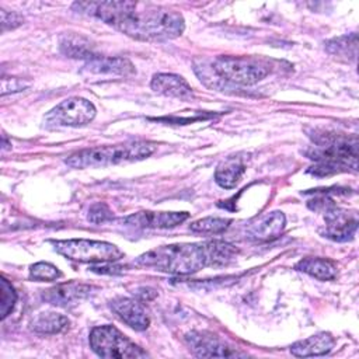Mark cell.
Listing matches in <instances>:
<instances>
[{"label": "cell", "instance_id": "f1b7e54d", "mask_svg": "<svg viewBox=\"0 0 359 359\" xmlns=\"http://www.w3.org/2000/svg\"><path fill=\"white\" fill-rule=\"evenodd\" d=\"M136 296L140 300H151L157 296V292L154 289H150V287H140V289H137Z\"/></svg>", "mask_w": 359, "mask_h": 359}, {"label": "cell", "instance_id": "cb8c5ba5", "mask_svg": "<svg viewBox=\"0 0 359 359\" xmlns=\"http://www.w3.org/2000/svg\"><path fill=\"white\" fill-rule=\"evenodd\" d=\"M0 316L1 318H6L14 309L15 300H17V293L14 290V287L11 286V283L1 278L0 279Z\"/></svg>", "mask_w": 359, "mask_h": 359}, {"label": "cell", "instance_id": "8fae6325", "mask_svg": "<svg viewBox=\"0 0 359 359\" xmlns=\"http://www.w3.org/2000/svg\"><path fill=\"white\" fill-rule=\"evenodd\" d=\"M189 217L188 212H151L142 210L126 216L122 223L136 229H172Z\"/></svg>", "mask_w": 359, "mask_h": 359}, {"label": "cell", "instance_id": "5bb4252c", "mask_svg": "<svg viewBox=\"0 0 359 359\" xmlns=\"http://www.w3.org/2000/svg\"><path fill=\"white\" fill-rule=\"evenodd\" d=\"M91 290H93V286L79 283V282L60 283L48 290H43L42 299L53 306L67 307L87 297L91 293Z\"/></svg>", "mask_w": 359, "mask_h": 359}, {"label": "cell", "instance_id": "d6986e66", "mask_svg": "<svg viewBox=\"0 0 359 359\" xmlns=\"http://www.w3.org/2000/svg\"><path fill=\"white\" fill-rule=\"evenodd\" d=\"M59 46H60V50L69 57L86 59L87 62L98 57V55L94 52L91 42L79 34L70 32V34L62 35Z\"/></svg>", "mask_w": 359, "mask_h": 359}, {"label": "cell", "instance_id": "6da1fadb", "mask_svg": "<svg viewBox=\"0 0 359 359\" xmlns=\"http://www.w3.org/2000/svg\"><path fill=\"white\" fill-rule=\"evenodd\" d=\"M73 10L101 20L139 41H168L184 32L182 15L161 6L139 1H80Z\"/></svg>", "mask_w": 359, "mask_h": 359}, {"label": "cell", "instance_id": "e0dca14e", "mask_svg": "<svg viewBox=\"0 0 359 359\" xmlns=\"http://www.w3.org/2000/svg\"><path fill=\"white\" fill-rule=\"evenodd\" d=\"M84 69L94 74H118L129 76L135 73V66L126 57H108L98 56L93 60H88Z\"/></svg>", "mask_w": 359, "mask_h": 359}, {"label": "cell", "instance_id": "484cf974", "mask_svg": "<svg viewBox=\"0 0 359 359\" xmlns=\"http://www.w3.org/2000/svg\"><path fill=\"white\" fill-rule=\"evenodd\" d=\"M112 217H114L112 210L104 202H97V203L91 205L88 209V215H87V219L95 224L112 220Z\"/></svg>", "mask_w": 359, "mask_h": 359}, {"label": "cell", "instance_id": "277c9868", "mask_svg": "<svg viewBox=\"0 0 359 359\" xmlns=\"http://www.w3.org/2000/svg\"><path fill=\"white\" fill-rule=\"evenodd\" d=\"M154 150V143L135 140L119 144L84 149L69 156L65 163L73 168H100L122 163L139 161L151 156Z\"/></svg>", "mask_w": 359, "mask_h": 359}, {"label": "cell", "instance_id": "ac0fdd59", "mask_svg": "<svg viewBox=\"0 0 359 359\" xmlns=\"http://www.w3.org/2000/svg\"><path fill=\"white\" fill-rule=\"evenodd\" d=\"M244 171L245 164L241 157H227L217 165L215 171V181L222 188L231 189L240 182Z\"/></svg>", "mask_w": 359, "mask_h": 359}, {"label": "cell", "instance_id": "83f0119b", "mask_svg": "<svg viewBox=\"0 0 359 359\" xmlns=\"http://www.w3.org/2000/svg\"><path fill=\"white\" fill-rule=\"evenodd\" d=\"M27 84L15 77H3L1 80V95H6L8 93H17L21 91L22 88H25Z\"/></svg>", "mask_w": 359, "mask_h": 359}, {"label": "cell", "instance_id": "9c48e42d", "mask_svg": "<svg viewBox=\"0 0 359 359\" xmlns=\"http://www.w3.org/2000/svg\"><path fill=\"white\" fill-rule=\"evenodd\" d=\"M321 210L324 212L325 220L324 237H328L334 241H348L352 238L358 227L356 213H351L335 206L331 199L324 205Z\"/></svg>", "mask_w": 359, "mask_h": 359}, {"label": "cell", "instance_id": "2e32d148", "mask_svg": "<svg viewBox=\"0 0 359 359\" xmlns=\"http://www.w3.org/2000/svg\"><path fill=\"white\" fill-rule=\"evenodd\" d=\"M335 341L328 332H318L316 335H311L306 339H300L294 342L290 346V352L294 356L299 358H306V356H321L328 353Z\"/></svg>", "mask_w": 359, "mask_h": 359}, {"label": "cell", "instance_id": "44dd1931", "mask_svg": "<svg viewBox=\"0 0 359 359\" xmlns=\"http://www.w3.org/2000/svg\"><path fill=\"white\" fill-rule=\"evenodd\" d=\"M69 324L70 321L66 316L53 311H46L35 316L29 323V328L39 334H57L65 331L69 327Z\"/></svg>", "mask_w": 359, "mask_h": 359}, {"label": "cell", "instance_id": "30bf717a", "mask_svg": "<svg viewBox=\"0 0 359 359\" xmlns=\"http://www.w3.org/2000/svg\"><path fill=\"white\" fill-rule=\"evenodd\" d=\"M185 342L192 353L199 358H231L244 355L227 346L216 335L209 332L192 331L185 335Z\"/></svg>", "mask_w": 359, "mask_h": 359}, {"label": "cell", "instance_id": "d4e9b609", "mask_svg": "<svg viewBox=\"0 0 359 359\" xmlns=\"http://www.w3.org/2000/svg\"><path fill=\"white\" fill-rule=\"evenodd\" d=\"M29 276L34 280H43V282H50L56 280L62 276L59 268L49 262H36L31 266L29 269Z\"/></svg>", "mask_w": 359, "mask_h": 359}, {"label": "cell", "instance_id": "8992f818", "mask_svg": "<svg viewBox=\"0 0 359 359\" xmlns=\"http://www.w3.org/2000/svg\"><path fill=\"white\" fill-rule=\"evenodd\" d=\"M88 342L91 349L101 358L123 359V358H146L140 346L132 342L118 328L112 325L94 327L90 332Z\"/></svg>", "mask_w": 359, "mask_h": 359}, {"label": "cell", "instance_id": "ba28073f", "mask_svg": "<svg viewBox=\"0 0 359 359\" xmlns=\"http://www.w3.org/2000/svg\"><path fill=\"white\" fill-rule=\"evenodd\" d=\"M95 116V107L86 98L72 97L53 107L43 116L46 129L65 126H83L90 123Z\"/></svg>", "mask_w": 359, "mask_h": 359}, {"label": "cell", "instance_id": "7a4b0ae2", "mask_svg": "<svg viewBox=\"0 0 359 359\" xmlns=\"http://www.w3.org/2000/svg\"><path fill=\"white\" fill-rule=\"evenodd\" d=\"M133 265L174 275H191L205 266H212L209 243L160 245L139 255Z\"/></svg>", "mask_w": 359, "mask_h": 359}, {"label": "cell", "instance_id": "9a60e30c", "mask_svg": "<svg viewBox=\"0 0 359 359\" xmlns=\"http://www.w3.org/2000/svg\"><path fill=\"white\" fill-rule=\"evenodd\" d=\"M150 87L157 94L172 97V98H181V100H188L194 94L192 87L188 84V81L184 77L171 74V73L154 74L151 79Z\"/></svg>", "mask_w": 359, "mask_h": 359}, {"label": "cell", "instance_id": "7c38bea8", "mask_svg": "<svg viewBox=\"0 0 359 359\" xmlns=\"http://www.w3.org/2000/svg\"><path fill=\"white\" fill-rule=\"evenodd\" d=\"M286 226V217L282 212L273 210L254 219L245 227L248 238L255 241H271L278 238Z\"/></svg>", "mask_w": 359, "mask_h": 359}, {"label": "cell", "instance_id": "4fadbf2b", "mask_svg": "<svg viewBox=\"0 0 359 359\" xmlns=\"http://www.w3.org/2000/svg\"><path fill=\"white\" fill-rule=\"evenodd\" d=\"M109 309L125 324L136 331H144L150 325V318L142 303L129 297H115L109 302Z\"/></svg>", "mask_w": 359, "mask_h": 359}, {"label": "cell", "instance_id": "ffe728a7", "mask_svg": "<svg viewBox=\"0 0 359 359\" xmlns=\"http://www.w3.org/2000/svg\"><path fill=\"white\" fill-rule=\"evenodd\" d=\"M294 268L318 280H332L337 278V266L334 265V262L325 258H303L294 265Z\"/></svg>", "mask_w": 359, "mask_h": 359}, {"label": "cell", "instance_id": "4316f807", "mask_svg": "<svg viewBox=\"0 0 359 359\" xmlns=\"http://www.w3.org/2000/svg\"><path fill=\"white\" fill-rule=\"evenodd\" d=\"M0 15H1V31L3 32L20 27L24 21V18L20 14L14 13V11L0 10Z\"/></svg>", "mask_w": 359, "mask_h": 359}, {"label": "cell", "instance_id": "7402d4cb", "mask_svg": "<svg viewBox=\"0 0 359 359\" xmlns=\"http://www.w3.org/2000/svg\"><path fill=\"white\" fill-rule=\"evenodd\" d=\"M356 48H358V41H356V34L352 35H345L339 38H334L327 42V50L331 55L335 56H346V57H356Z\"/></svg>", "mask_w": 359, "mask_h": 359}, {"label": "cell", "instance_id": "603a6c76", "mask_svg": "<svg viewBox=\"0 0 359 359\" xmlns=\"http://www.w3.org/2000/svg\"><path fill=\"white\" fill-rule=\"evenodd\" d=\"M230 223L231 220L224 217H203L191 223L189 229L195 233L217 234V233H223L230 226Z\"/></svg>", "mask_w": 359, "mask_h": 359}, {"label": "cell", "instance_id": "3957f363", "mask_svg": "<svg viewBox=\"0 0 359 359\" xmlns=\"http://www.w3.org/2000/svg\"><path fill=\"white\" fill-rule=\"evenodd\" d=\"M309 158L317 164L309 172L314 175H330L352 168L356 170L358 142L355 137L324 133L314 139V144L307 151Z\"/></svg>", "mask_w": 359, "mask_h": 359}, {"label": "cell", "instance_id": "5b68a950", "mask_svg": "<svg viewBox=\"0 0 359 359\" xmlns=\"http://www.w3.org/2000/svg\"><path fill=\"white\" fill-rule=\"evenodd\" d=\"M53 248L60 255L77 262H114L123 257V252L112 243L69 238L52 241Z\"/></svg>", "mask_w": 359, "mask_h": 359}, {"label": "cell", "instance_id": "52a82bcc", "mask_svg": "<svg viewBox=\"0 0 359 359\" xmlns=\"http://www.w3.org/2000/svg\"><path fill=\"white\" fill-rule=\"evenodd\" d=\"M212 69L220 79L241 86H252L269 73L266 65L251 57L238 56H219L213 60Z\"/></svg>", "mask_w": 359, "mask_h": 359}]
</instances>
